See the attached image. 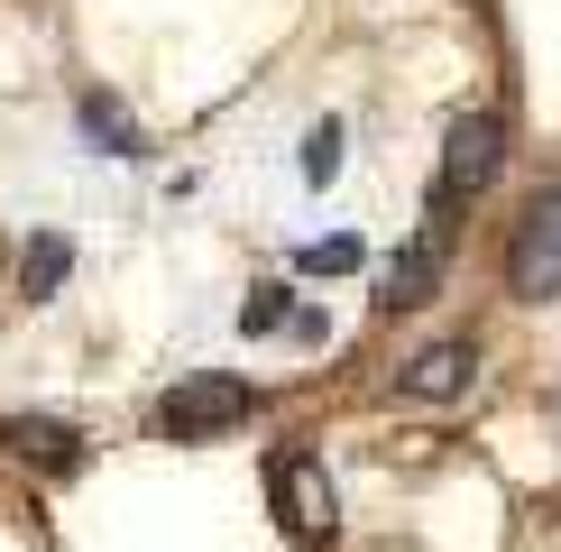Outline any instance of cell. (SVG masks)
I'll use <instances>...</instances> for the list:
<instances>
[{
  "label": "cell",
  "instance_id": "8992f818",
  "mask_svg": "<svg viewBox=\"0 0 561 552\" xmlns=\"http://www.w3.org/2000/svg\"><path fill=\"white\" fill-rule=\"evenodd\" d=\"M433 286H442V249H433V240H414V249H405V258H396V267H387V304H396V313H405V304H424V295H433Z\"/></svg>",
  "mask_w": 561,
  "mask_h": 552
},
{
  "label": "cell",
  "instance_id": "ba28073f",
  "mask_svg": "<svg viewBox=\"0 0 561 552\" xmlns=\"http://www.w3.org/2000/svg\"><path fill=\"white\" fill-rule=\"evenodd\" d=\"M304 267H313V276H341V267H359V240H322V249H304Z\"/></svg>",
  "mask_w": 561,
  "mask_h": 552
},
{
  "label": "cell",
  "instance_id": "7a4b0ae2",
  "mask_svg": "<svg viewBox=\"0 0 561 552\" xmlns=\"http://www.w3.org/2000/svg\"><path fill=\"white\" fill-rule=\"evenodd\" d=\"M497 157H506V129L488 120V111H470V120H451V138H442V184H433V221H451L460 203H470L479 184L497 175Z\"/></svg>",
  "mask_w": 561,
  "mask_h": 552
},
{
  "label": "cell",
  "instance_id": "52a82bcc",
  "mask_svg": "<svg viewBox=\"0 0 561 552\" xmlns=\"http://www.w3.org/2000/svg\"><path fill=\"white\" fill-rule=\"evenodd\" d=\"M332 166H341V120H322L304 138V184H332Z\"/></svg>",
  "mask_w": 561,
  "mask_h": 552
},
{
  "label": "cell",
  "instance_id": "277c9868",
  "mask_svg": "<svg viewBox=\"0 0 561 552\" xmlns=\"http://www.w3.org/2000/svg\"><path fill=\"white\" fill-rule=\"evenodd\" d=\"M470 378H479V350L470 341H433V350H414L405 359V396H424V405H442V396H470Z\"/></svg>",
  "mask_w": 561,
  "mask_h": 552
},
{
  "label": "cell",
  "instance_id": "3957f363",
  "mask_svg": "<svg viewBox=\"0 0 561 552\" xmlns=\"http://www.w3.org/2000/svg\"><path fill=\"white\" fill-rule=\"evenodd\" d=\"M249 414V387L240 378H184L167 405H157V424L167 433H213V424H240Z\"/></svg>",
  "mask_w": 561,
  "mask_h": 552
},
{
  "label": "cell",
  "instance_id": "6da1fadb",
  "mask_svg": "<svg viewBox=\"0 0 561 552\" xmlns=\"http://www.w3.org/2000/svg\"><path fill=\"white\" fill-rule=\"evenodd\" d=\"M506 286L516 304H561V194H543L506 240Z\"/></svg>",
  "mask_w": 561,
  "mask_h": 552
},
{
  "label": "cell",
  "instance_id": "5b68a950",
  "mask_svg": "<svg viewBox=\"0 0 561 552\" xmlns=\"http://www.w3.org/2000/svg\"><path fill=\"white\" fill-rule=\"evenodd\" d=\"M276 506H286V525L304 543L332 534V479H322L313 460H276Z\"/></svg>",
  "mask_w": 561,
  "mask_h": 552
},
{
  "label": "cell",
  "instance_id": "9c48e42d",
  "mask_svg": "<svg viewBox=\"0 0 561 552\" xmlns=\"http://www.w3.org/2000/svg\"><path fill=\"white\" fill-rule=\"evenodd\" d=\"M56 267H65V240H37V249H28V295L56 286Z\"/></svg>",
  "mask_w": 561,
  "mask_h": 552
},
{
  "label": "cell",
  "instance_id": "30bf717a",
  "mask_svg": "<svg viewBox=\"0 0 561 552\" xmlns=\"http://www.w3.org/2000/svg\"><path fill=\"white\" fill-rule=\"evenodd\" d=\"M286 322V304H276V286H259V304H249V332H276Z\"/></svg>",
  "mask_w": 561,
  "mask_h": 552
}]
</instances>
